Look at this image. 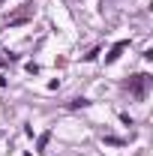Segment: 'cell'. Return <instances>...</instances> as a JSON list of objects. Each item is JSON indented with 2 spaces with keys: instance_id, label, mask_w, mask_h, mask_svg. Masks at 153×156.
<instances>
[{
  "instance_id": "cell-2",
  "label": "cell",
  "mask_w": 153,
  "mask_h": 156,
  "mask_svg": "<svg viewBox=\"0 0 153 156\" xmlns=\"http://www.w3.org/2000/svg\"><path fill=\"white\" fill-rule=\"evenodd\" d=\"M126 45H129V42H117L114 48H111V54H108V63H114V60L120 57V54H123V51H126Z\"/></svg>"
},
{
  "instance_id": "cell-1",
  "label": "cell",
  "mask_w": 153,
  "mask_h": 156,
  "mask_svg": "<svg viewBox=\"0 0 153 156\" xmlns=\"http://www.w3.org/2000/svg\"><path fill=\"white\" fill-rule=\"evenodd\" d=\"M147 84H150V75H144V72H138V75L129 78V90L135 93V99H144V96H147Z\"/></svg>"
},
{
  "instance_id": "cell-3",
  "label": "cell",
  "mask_w": 153,
  "mask_h": 156,
  "mask_svg": "<svg viewBox=\"0 0 153 156\" xmlns=\"http://www.w3.org/2000/svg\"><path fill=\"white\" fill-rule=\"evenodd\" d=\"M0 3H3V0H0Z\"/></svg>"
}]
</instances>
